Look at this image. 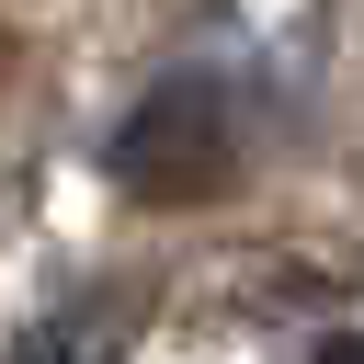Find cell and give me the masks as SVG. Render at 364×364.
I'll list each match as a JSON object with an SVG mask.
<instances>
[{
	"instance_id": "6da1fadb",
	"label": "cell",
	"mask_w": 364,
	"mask_h": 364,
	"mask_svg": "<svg viewBox=\"0 0 364 364\" xmlns=\"http://www.w3.org/2000/svg\"><path fill=\"white\" fill-rule=\"evenodd\" d=\"M114 171H125L136 193H159V205H182V193H228L239 136L216 125V80H159L148 114L114 136Z\"/></svg>"
},
{
	"instance_id": "7a4b0ae2",
	"label": "cell",
	"mask_w": 364,
	"mask_h": 364,
	"mask_svg": "<svg viewBox=\"0 0 364 364\" xmlns=\"http://www.w3.org/2000/svg\"><path fill=\"white\" fill-rule=\"evenodd\" d=\"M136 318H148V296H68L11 341V364H125Z\"/></svg>"
},
{
	"instance_id": "3957f363",
	"label": "cell",
	"mask_w": 364,
	"mask_h": 364,
	"mask_svg": "<svg viewBox=\"0 0 364 364\" xmlns=\"http://www.w3.org/2000/svg\"><path fill=\"white\" fill-rule=\"evenodd\" d=\"M318 364H364V330H330V341H318Z\"/></svg>"
}]
</instances>
